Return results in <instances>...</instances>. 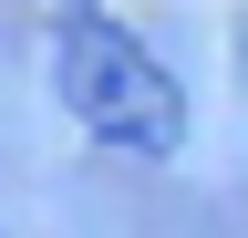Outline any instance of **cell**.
I'll use <instances>...</instances> for the list:
<instances>
[{"label": "cell", "mask_w": 248, "mask_h": 238, "mask_svg": "<svg viewBox=\"0 0 248 238\" xmlns=\"http://www.w3.org/2000/svg\"><path fill=\"white\" fill-rule=\"evenodd\" d=\"M52 94L73 104L83 135L124 145V156H166V145L186 135L176 73L155 63L124 21H104V11H62V21H52Z\"/></svg>", "instance_id": "6da1fadb"}]
</instances>
